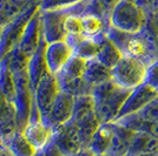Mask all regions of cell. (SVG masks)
I'll return each mask as SVG.
<instances>
[{"label":"cell","mask_w":158,"mask_h":156,"mask_svg":"<svg viewBox=\"0 0 158 156\" xmlns=\"http://www.w3.org/2000/svg\"><path fill=\"white\" fill-rule=\"evenodd\" d=\"M132 89L118 86L113 80L94 87L92 96L100 123L114 122Z\"/></svg>","instance_id":"6da1fadb"},{"label":"cell","mask_w":158,"mask_h":156,"mask_svg":"<svg viewBox=\"0 0 158 156\" xmlns=\"http://www.w3.org/2000/svg\"><path fill=\"white\" fill-rule=\"evenodd\" d=\"M145 22L144 10L132 0H120L109 15L110 26L129 34H138Z\"/></svg>","instance_id":"7a4b0ae2"},{"label":"cell","mask_w":158,"mask_h":156,"mask_svg":"<svg viewBox=\"0 0 158 156\" xmlns=\"http://www.w3.org/2000/svg\"><path fill=\"white\" fill-rule=\"evenodd\" d=\"M149 65L143 59L132 54H124L112 68V80L126 89H135L146 82Z\"/></svg>","instance_id":"3957f363"},{"label":"cell","mask_w":158,"mask_h":156,"mask_svg":"<svg viewBox=\"0 0 158 156\" xmlns=\"http://www.w3.org/2000/svg\"><path fill=\"white\" fill-rule=\"evenodd\" d=\"M71 121L78 127L86 148H89L93 135L102 124L96 113V106L92 94L80 95L76 98L74 111Z\"/></svg>","instance_id":"277c9868"},{"label":"cell","mask_w":158,"mask_h":156,"mask_svg":"<svg viewBox=\"0 0 158 156\" xmlns=\"http://www.w3.org/2000/svg\"><path fill=\"white\" fill-rule=\"evenodd\" d=\"M39 8V1L33 2L23 13L4 26L0 39V59L5 58L15 47L19 46L27 24Z\"/></svg>","instance_id":"5b68a950"},{"label":"cell","mask_w":158,"mask_h":156,"mask_svg":"<svg viewBox=\"0 0 158 156\" xmlns=\"http://www.w3.org/2000/svg\"><path fill=\"white\" fill-rule=\"evenodd\" d=\"M14 75H15V95H14L13 104L17 113V128L19 131H23L30 120L34 95L30 86L27 72L18 73Z\"/></svg>","instance_id":"8992f818"},{"label":"cell","mask_w":158,"mask_h":156,"mask_svg":"<svg viewBox=\"0 0 158 156\" xmlns=\"http://www.w3.org/2000/svg\"><path fill=\"white\" fill-rule=\"evenodd\" d=\"M60 92L61 91H60L58 76L52 73H47L33 93L34 103L40 113L41 121L46 126L48 116H50V111L52 109L53 104L56 102Z\"/></svg>","instance_id":"52a82bcc"},{"label":"cell","mask_w":158,"mask_h":156,"mask_svg":"<svg viewBox=\"0 0 158 156\" xmlns=\"http://www.w3.org/2000/svg\"><path fill=\"white\" fill-rule=\"evenodd\" d=\"M83 5V4H81ZM80 5V6H81ZM79 7V6H78ZM71 10H56V11H41V27L43 37L47 44H52L57 41H63L67 39L64 24L66 18L71 13L80 14L77 8Z\"/></svg>","instance_id":"ba28073f"},{"label":"cell","mask_w":158,"mask_h":156,"mask_svg":"<svg viewBox=\"0 0 158 156\" xmlns=\"http://www.w3.org/2000/svg\"><path fill=\"white\" fill-rule=\"evenodd\" d=\"M52 142L65 156L76 155L86 148L80 130L72 121L53 129Z\"/></svg>","instance_id":"9c48e42d"},{"label":"cell","mask_w":158,"mask_h":156,"mask_svg":"<svg viewBox=\"0 0 158 156\" xmlns=\"http://www.w3.org/2000/svg\"><path fill=\"white\" fill-rule=\"evenodd\" d=\"M157 98H158L157 89H155L152 86L144 82L143 85L138 86L137 88H135V89L131 91L129 98L126 99L125 103H124L122 111L119 113L117 120L122 119V117L132 115V114H138V113H140L145 107H148L155 99Z\"/></svg>","instance_id":"30bf717a"},{"label":"cell","mask_w":158,"mask_h":156,"mask_svg":"<svg viewBox=\"0 0 158 156\" xmlns=\"http://www.w3.org/2000/svg\"><path fill=\"white\" fill-rule=\"evenodd\" d=\"M73 57L74 48L67 40L47 44L45 49V59L48 71L54 75H58Z\"/></svg>","instance_id":"8fae6325"},{"label":"cell","mask_w":158,"mask_h":156,"mask_svg":"<svg viewBox=\"0 0 158 156\" xmlns=\"http://www.w3.org/2000/svg\"><path fill=\"white\" fill-rule=\"evenodd\" d=\"M74 104H76V96L65 92H60L50 111L47 126L51 127L52 129H56L60 126L70 122L73 116Z\"/></svg>","instance_id":"7c38bea8"},{"label":"cell","mask_w":158,"mask_h":156,"mask_svg":"<svg viewBox=\"0 0 158 156\" xmlns=\"http://www.w3.org/2000/svg\"><path fill=\"white\" fill-rule=\"evenodd\" d=\"M43 40H44V37H43V27H41V10L39 8L32 17V19L30 20V22L27 24L18 47L28 58H31L38 51Z\"/></svg>","instance_id":"4fadbf2b"},{"label":"cell","mask_w":158,"mask_h":156,"mask_svg":"<svg viewBox=\"0 0 158 156\" xmlns=\"http://www.w3.org/2000/svg\"><path fill=\"white\" fill-rule=\"evenodd\" d=\"M23 133L38 151L45 149L53 138V129L41 121V117H31Z\"/></svg>","instance_id":"5bb4252c"},{"label":"cell","mask_w":158,"mask_h":156,"mask_svg":"<svg viewBox=\"0 0 158 156\" xmlns=\"http://www.w3.org/2000/svg\"><path fill=\"white\" fill-rule=\"evenodd\" d=\"M46 46L47 42L45 40H43L39 46V48H38V51L31 57L30 62H28L27 74H28L30 86H31V89H32L33 93L35 91V88L38 87L39 82L43 80V78L46 75L47 73H50L46 64V59H45Z\"/></svg>","instance_id":"9a60e30c"},{"label":"cell","mask_w":158,"mask_h":156,"mask_svg":"<svg viewBox=\"0 0 158 156\" xmlns=\"http://www.w3.org/2000/svg\"><path fill=\"white\" fill-rule=\"evenodd\" d=\"M17 128V113L13 102L0 93V136L4 140L13 135Z\"/></svg>","instance_id":"2e32d148"},{"label":"cell","mask_w":158,"mask_h":156,"mask_svg":"<svg viewBox=\"0 0 158 156\" xmlns=\"http://www.w3.org/2000/svg\"><path fill=\"white\" fill-rule=\"evenodd\" d=\"M97 40L99 42L97 60L112 69L120 61V59L124 57V53L122 52V49L118 46L106 35V32L97 37Z\"/></svg>","instance_id":"e0dca14e"},{"label":"cell","mask_w":158,"mask_h":156,"mask_svg":"<svg viewBox=\"0 0 158 156\" xmlns=\"http://www.w3.org/2000/svg\"><path fill=\"white\" fill-rule=\"evenodd\" d=\"M84 79L89 85L94 88L104 82L112 80V69L99 62L97 59H93L87 61L86 64Z\"/></svg>","instance_id":"ac0fdd59"},{"label":"cell","mask_w":158,"mask_h":156,"mask_svg":"<svg viewBox=\"0 0 158 156\" xmlns=\"http://www.w3.org/2000/svg\"><path fill=\"white\" fill-rule=\"evenodd\" d=\"M66 40L73 46L74 55L84 59L86 61L97 59L99 51V42L97 38H86L81 35V37L67 38Z\"/></svg>","instance_id":"d6986e66"},{"label":"cell","mask_w":158,"mask_h":156,"mask_svg":"<svg viewBox=\"0 0 158 156\" xmlns=\"http://www.w3.org/2000/svg\"><path fill=\"white\" fill-rule=\"evenodd\" d=\"M5 146L13 156H34L38 150L27 140L23 131L17 130L13 135L4 140Z\"/></svg>","instance_id":"ffe728a7"},{"label":"cell","mask_w":158,"mask_h":156,"mask_svg":"<svg viewBox=\"0 0 158 156\" xmlns=\"http://www.w3.org/2000/svg\"><path fill=\"white\" fill-rule=\"evenodd\" d=\"M158 150V137L145 131H136L132 138L129 156H139Z\"/></svg>","instance_id":"44dd1931"},{"label":"cell","mask_w":158,"mask_h":156,"mask_svg":"<svg viewBox=\"0 0 158 156\" xmlns=\"http://www.w3.org/2000/svg\"><path fill=\"white\" fill-rule=\"evenodd\" d=\"M113 133H114L113 122L102 123L99 129L93 135L89 148L92 150L94 154H107Z\"/></svg>","instance_id":"7402d4cb"},{"label":"cell","mask_w":158,"mask_h":156,"mask_svg":"<svg viewBox=\"0 0 158 156\" xmlns=\"http://www.w3.org/2000/svg\"><path fill=\"white\" fill-rule=\"evenodd\" d=\"M0 93L13 102L15 95V75L10 69L5 58L0 59Z\"/></svg>","instance_id":"603a6c76"},{"label":"cell","mask_w":158,"mask_h":156,"mask_svg":"<svg viewBox=\"0 0 158 156\" xmlns=\"http://www.w3.org/2000/svg\"><path fill=\"white\" fill-rule=\"evenodd\" d=\"M83 35L86 38H97L104 32L103 18L96 14H83Z\"/></svg>","instance_id":"cb8c5ba5"},{"label":"cell","mask_w":158,"mask_h":156,"mask_svg":"<svg viewBox=\"0 0 158 156\" xmlns=\"http://www.w3.org/2000/svg\"><path fill=\"white\" fill-rule=\"evenodd\" d=\"M5 59L10 69L13 72V74H18V73L27 72V67L31 58H28L19 47H15L10 54H7Z\"/></svg>","instance_id":"d4e9b609"},{"label":"cell","mask_w":158,"mask_h":156,"mask_svg":"<svg viewBox=\"0 0 158 156\" xmlns=\"http://www.w3.org/2000/svg\"><path fill=\"white\" fill-rule=\"evenodd\" d=\"M86 64H87L86 60L79 58L77 55H74L70 60V62L65 66V68L60 72L57 76H59V78H66V79L84 78Z\"/></svg>","instance_id":"484cf974"},{"label":"cell","mask_w":158,"mask_h":156,"mask_svg":"<svg viewBox=\"0 0 158 156\" xmlns=\"http://www.w3.org/2000/svg\"><path fill=\"white\" fill-rule=\"evenodd\" d=\"M86 0H40L39 6L41 11L56 10H71L80 6Z\"/></svg>","instance_id":"4316f807"},{"label":"cell","mask_w":158,"mask_h":156,"mask_svg":"<svg viewBox=\"0 0 158 156\" xmlns=\"http://www.w3.org/2000/svg\"><path fill=\"white\" fill-rule=\"evenodd\" d=\"M64 28L67 38L81 37L83 35V18L80 14L71 13L65 20Z\"/></svg>","instance_id":"83f0119b"},{"label":"cell","mask_w":158,"mask_h":156,"mask_svg":"<svg viewBox=\"0 0 158 156\" xmlns=\"http://www.w3.org/2000/svg\"><path fill=\"white\" fill-rule=\"evenodd\" d=\"M139 114L146 121L153 122V123H158V98L155 99L151 103L149 104L148 107H145Z\"/></svg>","instance_id":"f1b7e54d"},{"label":"cell","mask_w":158,"mask_h":156,"mask_svg":"<svg viewBox=\"0 0 158 156\" xmlns=\"http://www.w3.org/2000/svg\"><path fill=\"white\" fill-rule=\"evenodd\" d=\"M146 84H149L155 89L158 91V59L149 65L148 76H146Z\"/></svg>","instance_id":"f546056e"},{"label":"cell","mask_w":158,"mask_h":156,"mask_svg":"<svg viewBox=\"0 0 158 156\" xmlns=\"http://www.w3.org/2000/svg\"><path fill=\"white\" fill-rule=\"evenodd\" d=\"M97 4L102 7V10L107 13V15H110V12L114 8V6L118 4L120 0H96Z\"/></svg>","instance_id":"4dcf8cb0"},{"label":"cell","mask_w":158,"mask_h":156,"mask_svg":"<svg viewBox=\"0 0 158 156\" xmlns=\"http://www.w3.org/2000/svg\"><path fill=\"white\" fill-rule=\"evenodd\" d=\"M44 151V155L45 156H65L59 149L58 147L51 141V143H48L46 146V148L43 150Z\"/></svg>","instance_id":"1f68e13d"},{"label":"cell","mask_w":158,"mask_h":156,"mask_svg":"<svg viewBox=\"0 0 158 156\" xmlns=\"http://www.w3.org/2000/svg\"><path fill=\"white\" fill-rule=\"evenodd\" d=\"M73 156H94V153L90 148H85V149H83L81 151H79L78 154Z\"/></svg>","instance_id":"d6a6232c"},{"label":"cell","mask_w":158,"mask_h":156,"mask_svg":"<svg viewBox=\"0 0 158 156\" xmlns=\"http://www.w3.org/2000/svg\"><path fill=\"white\" fill-rule=\"evenodd\" d=\"M139 156H158V150L157 151H152V153H146V154H143V155Z\"/></svg>","instance_id":"836d02e7"},{"label":"cell","mask_w":158,"mask_h":156,"mask_svg":"<svg viewBox=\"0 0 158 156\" xmlns=\"http://www.w3.org/2000/svg\"><path fill=\"white\" fill-rule=\"evenodd\" d=\"M10 1H11V0H0V10H1V8H2L4 6H5L6 4H8Z\"/></svg>","instance_id":"e575fe53"},{"label":"cell","mask_w":158,"mask_h":156,"mask_svg":"<svg viewBox=\"0 0 158 156\" xmlns=\"http://www.w3.org/2000/svg\"><path fill=\"white\" fill-rule=\"evenodd\" d=\"M34 156H45V155H44V151H43V150H40V151H38Z\"/></svg>","instance_id":"d590c367"},{"label":"cell","mask_w":158,"mask_h":156,"mask_svg":"<svg viewBox=\"0 0 158 156\" xmlns=\"http://www.w3.org/2000/svg\"><path fill=\"white\" fill-rule=\"evenodd\" d=\"M94 156H110L107 154H94Z\"/></svg>","instance_id":"8d00e7d4"},{"label":"cell","mask_w":158,"mask_h":156,"mask_svg":"<svg viewBox=\"0 0 158 156\" xmlns=\"http://www.w3.org/2000/svg\"><path fill=\"white\" fill-rule=\"evenodd\" d=\"M2 28H4V26H0V39H1V33H2Z\"/></svg>","instance_id":"74e56055"},{"label":"cell","mask_w":158,"mask_h":156,"mask_svg":"<svg viewBox=\"0 0 158 156\" xmlns=\"http://www.w3.org/2000/svg\"><path fill=\"white\" fill-rule=\"evenodd\" d=\"M0 26H2V22H1V18H0Z\"/></svg>","instance_id":"f35d334b"},{"label":"cell","mask_w":158,"mask_h":156,"mask_svg":"<svg viewBox=\"0 0 158 156\" xmlns=\"http://www.w3.org/2000/svg\"><path fill=\"white\" fill-rule=\"evenodd\" d=\"M157 48H158V37H157Z\"/></svg>","instance_id":"ab89813d"},{"label":"cell","mask_w":158,"mask_h":156,"mask_svg":"<svg viewBox=\"0 0 158 156\" xmlns=\"http://www.w3.org/2000/svg\"><path fill=\"white\" fill-rule=\"evenodd\" d=\"M157 24H158V18H157Z\"/></svg>","instance_id":"60d3db41"},{"label":"cell","mask_w":158,"mask_h":156,"mask_svg":"<svg viewBox=\"0 0 158 156\" xmlns=\"http://www.w3.org/2000/svg\"><path fill=\"white\" fill-rule=\"evenodd\" d=\"M39 1H40V0H39Z\"/></svg>","instance_id":"b9f144b4"}]
</instances>
